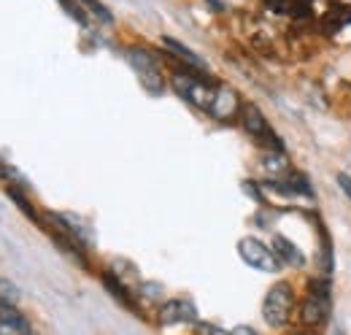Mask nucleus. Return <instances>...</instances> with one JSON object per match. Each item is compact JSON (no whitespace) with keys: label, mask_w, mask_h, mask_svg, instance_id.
I'll return each instance as SVG.
<instances>
[{"label":"nucleus","mask_w":351,"mask_h":335,"mask_svg":"<svg viewBox=\"0 0 351 335\" xmlns=\"http://www.w3.org/2000/svg\"><path fill=\"white\" fill-rule=\"evenodd\" d=\"M338 184H341V189L349 195V200H351V176H346V173H338Z\"/></svg>","instance_id":"obj_19"},{"label":"nucleus","mask_w":351,"mask_h":335,"mask_svg":"<svg viewBox=\"0 0 351 335\" xmlns=\"http://www.w3.org/2000/svg\"><path fill=\"white\" fill-rule=\"evenodd\" d=\"M295 308V287L289 281H276L263 300V316L273 330H281L289 325Z\"/></svg>","instance_id":"obj_1"},{"label":"nucleus","mask_w":351,"mask_h":335,"mask_svg":"<svg viewBox=\"0 0 351 335\" xmlns=\"http://www.w3.org/2000/svg\"><path fill=\"white\" fill-rule=\"evenodd\" d=\"M30 335H33V333H30Z\"/></svg>","instance_id":"obj_24"},{"label":"nucleus","mask_w":351,"mask_h":335,"mask_svg":"<svg viewBox=\"0 0 351 335\" xmlns=\"http://www.w3.org/2000/svg\"><path fill=\"white\" fill-rule=\"evenodd\" d=\"M263 168L267 176L273 178H281V176H289V160L284 152H267L263 154Z\"/></svg>","instance_id":"obj_13"},{"label":"nucleus","mask_w":351,"mask_h":335,"mask_svg":"<svg viewBox=\"0 0 351 335\" xmlns=\"http://www.w3.org/2000/svg\"><path fill=\"white\" fill-rule=\"evenodd\" d=\"M330 308H332V297H330V284L327 279H313L308 284V292L303 297V305H300V322L303 327H322L330 316Z\"/></svg>","instance_id":"obj_2"},{"label":"nucleus","mask_w":351,"mask_h":335,"mask_svg":"<svg viewBox=\"0 0 351 335\" xmlns=\"http://www.w3.org/2000/svg\"><path fill=\"white\" fill-rule=\"evenodd\" d=\"M171 86L184 100H189L192 106H197L203 111L211 108V100H214V92H217V84L197 79L195 71H176V73H171Z\"/></svg>","instance_id":"obj_3"},{"label":"nucleus","mask_w":351,"mask_h":335,"mask_svg":"<svg viewBox=\"0 0 351 335\" xmlns=\"http://www.w3.org/2000/svg\"><path fill=\"white\" fill-rule=\"evenodd\" d=\"M241 108H243L241 95L230 84H217V92H214V100H211L208 114L214 119H219V122H230V119L241 117Z\"/></svg>","instance_id":"obj_7"},{"label":"nucleus","mask_w":351,"mask_h":335,"mask_svg":"<svg viewBox=\"0 0 351 335\" xmlns=\"http://www.w3.org/2000/svg\"><path fill=\"white\" fill-rule=\"evenodd\" d=\"M270 249L276 251V257H278L281 262H287V265H292V268H303V265H306V257H303V251L298 249V244H292V241L284 238V235H273Z\"/></svg>","instance_id":"obj_11"},{"label":"nucleus","mask_w":351,"mask_h":335,"mask_svg":"<svg viewBox=\"0 0 351 335\" xmlns=\"http://www.w3.org/2000/svg\"><path fill=\"white\" fill-rule=\"evenodd\" d=\"M0 335H30V325L11 303H0Z\"/></svg>","instance_id":"obj_9"},{"label":"nucleus","mask_w":351,"mask_h":335,"mask_svg":"<svg viewBox=\"0 0 351 335\" xmlns=\"http://www.w3.org/2000/svg\"><path fill=\"white\" fill-rule=\"evenodd\" d=\"M0 165H3V163H0ZM0 176H5V170H3V168H0Z\"/></svg>","instance_id":"obj_22"},{"label":"nucleus","mask_w":351,"mask_h":335,"mask_svg":"<svg viewBox=\"0 0 351 335\" xmlns=\"http://www.w3.org/2000/svg\"><path fill=\"white\" fill-rule=\"evenodd\" d=\"M128 57H130L132 68L138 71V79L143 84V89L149 95H162L165 92V76L160 71L157 57L149 49H143V46H130L128 49Z\"/></svg>","instance_id":"obj_4"},{"label":"nucleus","mask_w":351,"mask_h":335,"mask_svg":"<svg viewBox=\"0 0 351 335\" xmlns=\"http://www.w3.org/2000/svg\"><path fill=\"white\" fill-rule=\"evenodd\" d=\"M16 300H19V290H16L11 281L0 279V303H11V305H16Z\"/></svg>","instance_id":"obj_15"},{"label":"nucleus","mask_w":351,"mask_h":335,"mask_svg":"<svg viewBox=\"0 0 351 335\" xmlns=\"http://www.w3.org/2000/svg\"><path fill=\"white\" fill-rule=\"evenodd\" d=\"M162 46L173 54V57H178L184 65H186V71H195V73H208V65H206V60H200L192 49H186L184 43H178L176 38H171V36H165L162 38Z\"/></svg>","instance_id":"obj_10"},{"label":"nucleus","mask_w":351,"mask_h":335,"mask_svg":"<svg viewBox=\"0 0 351 335\" xmlns=\"http://www.w3.org/2000/svg\"><path fill=\"white\" fill-rule=\"evenodd\" d=\"M82 3L87 5L89 11H92V14H95V16L100 19V22H106V25H111V22H114V16H111V11H108V8H106V5L100 3V0H82Z\"/></svg>","instance_id":"obj_14"},{"label":"nucleus","mask_w":351,"mask_h":335,"mask_svg":"<svg viewBox=\"0 0 351 335\" xmlns=\"http://www.w3.org/2000/svg\"><path fill=\"white\" fill-rule=\"evenodd\" d=\"M157 322L160 327H173V325H197V311L189 300L184 297H176V300H168L162 303L160 314H157Z\"/></svg>","instance_id":"obj_8"},{"label":"nucleus","mask_w":351,"mask_h":335,"mask_svg":"<svg viewBox=\"0 0 351 335\" xmlns=\"http://www.w3.org/2000/svg\"><path fill=\"white\" fill-rule=\"evenodd\" d=\"M197 335H232V333H224L217 325H197Z\"/></svg>","instance_id":"obj_18"},{"label":"nucleus","mask_w":351,"mask_h":335,"mask_svg":"<svg viewBox=\"0 0 351 335\" xmlns=\"http://www.w3.org/2000/svg\"><path fill=\"white\" fill-rule=\"evenodd\" d=\"M335 335H346V333H341V330H338V333H335Z\"/></svg>","instance_id":"obj_23"},{"label":"nucleus","mask_w":351,"mask_h":335,"mask_svg":"<svg viewBox=\"0 0 351 335\" xmlns=\"http://www.w3.org/2000/svg\"><path fill=\"white\" fill-rule=\"evenodd\" d=\"M238 254L249 268H254L260 273H276L281 268V259L276 257V251L267 244H263L260 238H252V235L238 241Z\"/></svg>","instance_id":"obj_5"},{"label":"nucleus","mask_w":351,"mask_h":335,"mask_svg":"<svg viewBox=\"0 0 351 335\" xmlns=\"http://www.w3.org/2000/svg\"><path fill=\"white\" fill-rule=\"evenodd\" d=\"M232 335H260L257 330H252V327H235Z\"/></svg>","instance_id":"obj_20"},{"label":"nucleus","mask_w":351,"mask_h":335,"mask_svg":"<svg viewBox=\"0 0 351 335\" xmlns=\"http://www.w3.org/2000/svg\"><path fill=\"white\" fill-rule=\"evenodd\" d=\"M241 125H243V130H246L260 146H265L267 152H281L278 135L270 130L267 119L263 117V111H260L254 103H243V108H241Z\"/></svg>","instance_id":"obj_6"},{"label":"nucleus","mask_w":351,"mask_h":335,"mask_svg":"<svg viewBox=\"0 0 351 335\" xmlns=\"http://www.w3.org/2000/svg\"><path fill=\"white\" fill-rule=\"evenodd\" d=\"M292 335H316V333H313L311 327H303V330H295V333H292Z\"/></svg>","instance_id":"obj_21"},{"label":"nucleus","mask_w":351,"mask_h":335,"mask_svg":"<svg viewBox=\"0 0 351 335\" xmlns=\"http://www.w3.org/2000/svg\"><path fill=\"white\" fill-rule=\"evenodd\" d=\"M60 5H62L79 25H87V16H84V8H82V5H76V3H71V0H60Z\"/></svg>","instance_id":"obj_16"},{"label":"nucleus","mask_w":351,"mask_h":335,"mask_svg":"<svg viewBox=\"0 0 351 335\" xmlns=\"http://www.w3.org/2000/svg\"><path fill=\"white\" fill-rule=\"evenodd\" d=\"M8 195H11V198H14L16 203H19V209H22V213H27L30 219H36V211H33V206H30V203H27V200H25V198H22V195L16 192V189H8Z\"/></svg>","instance_id":"obj_17"},{"label":"nucleus","mask_w":351,"mask_h":335,"mask_svg":"<svg viewBox=\"0 0 351 335\" xmlns=\"http://www.w3.org/2000/svg\"><path fill=\"white\" fill-rule=\"evenodd\" d=\"M319 241H322V246L316 254V268L322 270V279H327L332 273V244H330V235L324 227H319Z\"/></svg>","instance_id":"obj_12"}]
</instances>
